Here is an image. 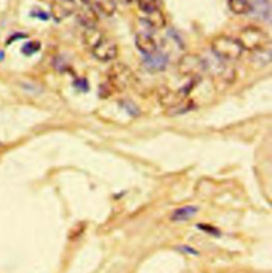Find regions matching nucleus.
Masks as SVG:
<instances>
[{"label":"nucleus","instance_id":"obj_1","mask_svg":"<svg viewBox=\"0 0 272 273\" xmlns=\"http://www.w3.org/2000/svg\"><path fill=\"white\" fill-rule=\"evenodd\" d=\"M84 43L92 51L93 56L101 62H109L117 57V45L96 28L87 29L84 34Z\"/></svg>","mask_w":272,"mask_h":273},{"label":"nucleus","instance_id":"obj_2","mask_svg":"<svg viewBox=\"0 0 272 273\" xmlns=\"http://www.w3.org/2000/svg\"><path fill=\"white\" fill-rule=\"evenodd\" d=\"M190 87H184L180 90H171L163 88L159 93V101L165 109L166 114L169 116H177L184 114L195 107L193 101L188 98Z\"/></svg>","mask_w":272,"mask_h":273},{"label":"nucleus","instance_id":"obj_3","mask_svg":"<svg viewBox=\"0 0 272 273\" xmlns=\"http://www.w3.org/2000/svg\"><path fill=\"white\" fill-rule=\"evenodd\" d=\"M237 41L243 50L261 51L269 45L270 37L262 28L256 26H248L239 32Z\"/></svg>","mask_w":272,"mask_h":273},{"label":"nucleus","instance_id":"obj_4","mask_svg":"<svg viewBox=\"0 0 272 273\" xmlns=\"http://www.w3.org/2000/svg\"><path fill=\"white\" fill-rule=\"evenodd\" d=\"M134 83V75L132 70L125 64H114L109 69L108 81L105 87L112 92H123Z\"/></svg>","mask_w":272,"mask_h":273},{"label":"nucleus","instance_id":"obj_5","mask_svg":"<svg viewBox=\"0 0 272 273\" xmlns=\"http://www.w3.org/2000/svg\"><path fill=\"white\" fill-rule=\"evenodd\" d=\"M211 48L215 56L224 60H237L243 53V49L237 38L224 34L213 38Z\"/></svg>","mask_w":272,"mask_h":273},{"label":"nucleus","instance_id":"obj_6","mask_svg":"<svg viewBox=\"0 0 272 273\" xmlns=\"http://www.w3.org/2000/svg\"><path fill=\"white\" fill-rule=\"evenodd\" d=\"M205 69V61L196 54H186L178 62V71L183 77H197Z\"/></svg>","mask_w":272,"mask_h":273},{"label":"nucleus","instance_id":"obj_7","mask_svg":"<svg viewBox=\"0 0 272 273\" xmlns=\"http://www.w3.org/2000/svg\"><path fill=\"white\" fill-rule=\"evenodd\" d=\"M77 11L75 0H53L50 5V13L53 18L60 22L71 16Z\"/></svg>","mask_w":272,"mask_h":273},{"label":"nucleus","instance_id":"obj_8","mask_svg":"<svg viewBox=\"0 0 272 273\" xmlns=\"http://www.w3.org/2000/svg\"><path fill=\"white\" fill-rule=\"evenodd\" d=\"M135 45L140 53L145 56L153 54L157 51V42L154 38L147 33H138L135 36Z\"/></svg>","mask_w":272,"mask_h":273},{"label":"nucleus","instance_id":"obj_9","mask_svg":"<svg viewBox=\"0 0 272 273\" xmlns=\"http://www.w3.org/2000/svg\"><path fill=\"white\" fill-rule=\"evenodd\" d=\"M199 211V207L196 205H185L179 209L175 210L172 214L170 215V220L172 222L181 224L186 222V221L190 220L193 216H195Z\"/></svg>","mask_w":272,"mask_h":273},{"label":"nucleus","instance_id":"obj_10","mask_svg":"<svg viewBox=\"0 0 272 273\" xmlns=\"http://www.w3.org/2000/svg\"><path fill=\"white\" fill-rule=\"evenodd\" d=\"M167 62H168L167 57L163 54H158L157 51H154L153 54L146 56V59L144 60L146 67L153 71L163 70L166 67Z\"/></svg>","mask_w":272,"mask_h":273},{"label":"nucleus","instance_id":"obj_11","mask_svg":"<svg viewBox=\"0 0 272 273\" xmlns=\"http://www.w3.org/2000/svg\"><path fill=\"white\" fill-rule=\"evenodd\" d=\"M89 7H92L95 12H99L105 16H112L116 11L115 0H87Z\"/></svg>","mask_w":272,"mask_h":273},{"label":"nucleus","instance_id":"obj_12","mask_svg":"<svg viewBox=\"0 0 272 273\" xmlns=\"http://www.w3.org/2000/svg\"><path fill=\"white\" fill-rule=\"evenodd\" d=\"M78 17H79L80 22L85 26L87 29L95 28L98 22V15L92 7H86L82 9L79 12V14H78Z\"/></svg>","mask_w":272,"mask_h":273},{"label":"nucleus","instance_id":"obj_13","mask_svg":"<svg viewBox=\"0 0 272 273\" xmlns=\"http://www.w3.org/2000/svg\"><path fill=\"white\" fill-rule=\"evenodd\" d=\"M145 21L155 29H162L166 26V18L159 8L145 13Z\"/></svg>","mask_w":272,"mask_h":273},{"label":"nucleus","instance_id":"obj_14","mask_svg":"<svg viewBox=\"0 0 272 273\" xmlns=\"http://www.w3.org/2000/svg\"><path fill=\"white\" fill-rule=\"evenodd\" d=\"M228 6L236 15L249 14L252 11V5L249 0H228Z\"/></svg>","mask_w":272,"mask_h":273},{"label":"nucleus","instance_id":"obj_15","mask_svg":"<svg viewBox=\"0 0 272 273\" xmlns=\"http://www.w3.org/2000/svg\"><path fill=\"white\" fill-rule=\"evenodd\" d=\"M197 229L199 231L207 234V235L213 236V237H221V235H222L221 231H220L218 228H216L212 225H209V224H198Z\"/></svg>","mask_w":272,"mask_h":273},{"label":"nucleus","instance_id":"obj_16","mask_svg":"<svg viewBox=\"0 0 272 273\" xmlns=\"http://www.w3.org/2000/svg\"><path fill=\"white\" fill-rule=\"evenodd\" d=\"M140 11L148 13L159 8V0H135Z\"/></svg>","mask_w":272,"mask_h":273},{"label":"nucleus","instance_id":"obj_17","mask_svg":"<svg viewBox=\"0 0 272 273\" xmlns=\"http://www.w3.org/2000/svg\"><path fill=\"white\" fill-rule=\"evenodd\" d=\"M177 251L181 252V253H184L186 255H189V256H199L200 253L197 249L192 248V246L190 245H187V244H180L177 246Z\"/></svg>","mask_w":272,"mask_h":273},{"label":"nucleus","instance_id":"obj_18","mask_svg":"<svg viewBox=\"0 0 272 273\" xmlns=\"http://www.w3.org/2000/svg\"><path fill=\"white\" fill-rule=\"evenodd\" d=\"M38 48H40V45H38L37 43H30L23 47V53L27 55H31L35 53V51H37Z\"/></svg>","mask_w":272,"mask_h":273},{"label":"nucleus","instance_id":"obj_19","mask_svg":"<svg viewBox=\"0 0 272 273\" xmlns=\"http://www.w3.org/2000/svg\"><path fill=\"white\" fill-rule=\"evenodd\" d=\"M125 2H127V3H130V2H131V0H125Z\"/></svg>","mask_w":272,"mask_h":273}]
</instances>
